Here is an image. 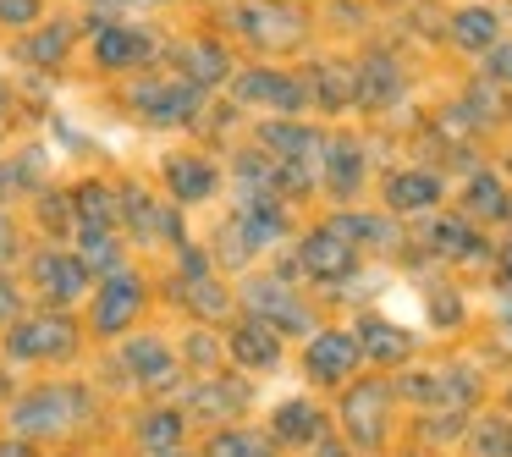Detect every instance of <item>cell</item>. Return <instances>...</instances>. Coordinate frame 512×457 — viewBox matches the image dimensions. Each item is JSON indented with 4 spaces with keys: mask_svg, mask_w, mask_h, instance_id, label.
<instances>
[{
    "mask_svg": "<svg viewBox=\"0 0 512 457\" xmlns=\"http://www.w3.org/2000/svg\"><path fill=\"white\" fill-rule=\"evenodd\" d=\"M358 177H364V166H358V149H353V144H336V149H331V188H336V193H353Z\"/></svg>",
    "mask_w": 512,
    "mask_h": 457,
    "instance_id": "cell-21",
    "label": "cell"
},
{
    "mask_svg": "<svg viewBox=\"0 0 512 457\" xmlns=\"http://www.w3.org/2000/svg\"><path fill=\"white\" fill-rule=\"evenodd\" d=\"M155 56V39L144 34V28H127V23H105L100 34H94V61L111 72H127L138 67V61Z\"/></svg>",
    "mask_w": 512,
    "mask_h": 457,
    "instance_id": "cell-3",
    "label": "cell"
},
{
    "mask_svg": "<svg viewBox=\"0 0 512 457\" xmlns=\"http://www.w3.org/2000/svg\"><path fill=\"white\" fill-rule=\"evenodd\" d=\"M314 94H320L325 105H342L347 94H353V72H342V67H314Z\"/></svg>",
    "mask_w": 512,
    "mask_h": 457,
    "instance_id": "cell-22",
    "label": "cell"
},
{
    "mask_svg": "<svg viewBox=\"0 0 512 457\" xmlns=\"http://www.w3.org/2000/svg\"><path fill=\"white\" fill-rule=\"evenodd\" d=\"M210 457H259V435H243V430H221L210 441Z\"/></svg>",
    "mask_w": 512,
    "mask_h": 457,
    "instance_id": "cell-24",
    "label": "cell"
},
{
    "mask_svg": "<svg viewBox=\"0 0 512 457\" xmlns=\"http://www.w3.org/2000/svg\"><path fill=\"white\" fill-rule=\"evenodd\" d=\"M232 353L243 358L248 369H270L281 358V342H276V331H270V325H243V331L232 336Z\"/></svg>",
    "mask_w": 512,
    "mask_h": 457,
    "instance_id": "cell-13",
    "label": "cell"
},
{
    "mask_svg": "<svg viewBox=\"0 0 512 457\" xmlns=\"http://www.w3.org/2000/svg\"><path fill=\"white\" fill-rule=\"evenodd\" d=\"M435 237H441V243H446V254H474V237H468V226H457V221H446L441 226V232H435Z\"/></svg>",
    "mask_w": 512,
    "mask_h": 457,
    "instance_id": "cell-26",
    "label": "cell"
},
{
    "mask_svg": "<svg viewBox=\"0 0 512 457\" xmlns=\"http://www.w3.org/2000/svg\"><path fill=\"white\" fill-rule=\"evenodd\" d=\"M0 23H6V28L39 23V0H0Z\"/></svg>",
    "mask_w": 512,
    "mask_h": 457,
    "instance_id": "cell-25",
    "label": "cell"
},
{
    "mask_svg": "<svg viewBox=\"0 0 512 457\" xmlns=\"http://www.w3.org/2000/svg\"><path fill=\"white\" fill-rule=\"evenodd\" d=\"M237 100H254V105H281V111H298L303 89L287 78V72H243L237 78Z\"/></svg>",
    "mask_w": 512,
    "mask_h": 457,
    "instance_id": "cell-7",
    "label": "cell"
},
{
    "mask_svg": "<svg viewBox=\"0 0 512 457\" xmlns=\"http://www.w3.org/2000/svg\"><path fill=\"white\" fill-rule=\"evenodd\" d=\"M452 39L463 50H490L496 45V12L490 6H468V12L452 17Z\"/></svg>",
    "mask_w": 512,
    "mask_h": 457,
    "instance_id": "cell-14",
    "label": "cell"
},
{
    "mask_svg": "<svg viewBox=\"0 0 512 457\" xmlns=\"http://www.w3.org/2000/svg\"><path fill=\"white\" fill-rule=\"evenodd\" d=\"M441 199V182L424 177V171H402V177L386 182V204L391 210H430Z\"/></svg>",
    "mask_w": 512,
    "mask_h": 457,
    "instance_id": "cell-12",
    "label": "cell"
},
{
    "mask_svg": "<svg viewBox=\"0 0 512 457\" xmlns=\"http://www.w3.org/2000/svg\"><path fill=\"white\" fill-rule=\"evenodd\" d=\"M133 105L144 111V122H188L193 105H199V83L188 78H155V83H138Z\"/></svg>",
    "mask_w": 512,
    "mask_h": 457,
    "instance_id": "cell-1",
    "label": "cell"
},
{
    "mask_svg": "<svg viewBox=\"0 0 512 457\" xmlns=\"http://www.w3.org/2000/svg\"><path fill=\"white\" fill-rule=\"evenodd\" d=\"M133 309H138V281L116 276L111 287L94 298V331H100V336H116V331H122V314H133Z\"/></svg>",
    "mask_w": 512,
    "mask_h": 457,
    "instance_id": "cell-9",
    "label": "cell"
},
{
    "mask_svg": "<svg viewBox=\"0 0 512 457\" xmlns=\"http://www.w3.org/2000/svg\"><path fill=\"white\" fill-rule=\"evenodd\" d=\"M358 353H369V358H408V336H402L397 325L369 320V325H364V342H358Z\"/></svg>",
    "mask_w": 512,
    "mask_h": 457,
    "instance_id": "cell-17",
    "label": "cell"
},
{
    "mask_svg": "<svg viewBox=\"0 0 512 457\" xmlns=\"http://www.w3.org/2000/svg\"><path fill=\"white\" fill-rule=\"evenodd\" d=\"M314 424H320V413H314L309 402H287V408L276 413V435H281V441H314Z\"/></svg>",
    "mask_w": 512,
    "mask_h": 457,
    "instance_id": "cell-18",
    "label": "cell"
},
{
    "mask_svg": "<svg viewBox=\"0 0 512 457\" xmlns=\"http://www.w3.org/2000/svg\"><path fill=\"white\" fill-rule=\"evenodd\" d=\"M254 309H265V314H276V320H287V325H303L309 314H303V303L292 298L287 287H276V281H265L259 287V298H254Z\"/></svg>",
    "mask_w": 512,
    "mask_h": 457,
    "instance_id": "cell-19",
    "label": "cell"
},
{
    "mask_svg": "<svg viewBox=\"0 0 512 457\" xmlns=\"http://www.w3.org/2000/svg\"><path fill=\"white\" fill-rule=\"evenodd\" d=\"M34 281H39V292H45L50 303H72V298L89 292V270H83V259H67V254H39Z\"/></svg>",
    "mask_w": 512,
    "mask_h": 457,
    "instance_id": "cell-5",
    "label": "cell"
},
{
    "mask_svg": "<svg viewBox=\"0 0 512 457\" xmlns=\"http://www.w3.org/2000/svg\"><path fill=\"white\" fill-rule=\"evenodd\" d=\"M0 111H6V94H0Z\"/></svg>",
    "mask_w": 512,
    "mask_h": 457,
    "instance_id": "cell-33",
    "label": "cell"
},
{
    "mask_svg": "<svg viewBox=\"0 0 512 457\" xmlns=\"http://www.w3.org/2000/svg\"><path fill=\"white\" fill-rule=\"evenodd\" d=\"M468 215H507V193H501L496 177H479L474 188H468Z\"/></svg>",
    "mask_w": 512,
    "mask_h": 457,
    "instance_id": "cell-20",
    "label": "cell"
},
{
    "mask_svg": "<svg viewBox=\"0 0 512 457\" xmlns=\"http://www.w3.org/2000/svg\"><path fill=\"white\" fill-rule=\"evenodd\" d=\"M166 182H171V193H177L182 204H199L204 193L215 188V166L199 160V155H177V160H166Z\"/></svg>",
    "mask_w": 512,
    "mask_h": 457,
    "instance_id": "cell-8",
    "label": "cell"
},
{
    "mask_svg": "<svg viewBox=\"0 0 512 457\" xmlns=\"http://www.w3.org/2000/svg\"><path fill=\"white\" fill-rule=\"evenodd\" d=\"M474 446H479V457H512V424L507 419L485 424V430L474 435Z\"/></svg>",
    "mask_w": 512,
    "mask_h": 457,
    "instance_id": "cell-23",
    "label": "cell"
},
{
    "mask_svg": "<svg viewBox=\"0 0 512 457\" xmlns=\"http://www.w3.org/2000/svg\"><path fill=\"white\" fill-rule=\"evenodd\" d=\"M12 243H17V232H12V221H6V215H0V265H6V259L17 254Z\"/></svg>",
    "mask_w": 512,
    "mask_h": 457,
    "instance_id": "cell-28",
    "label": "cell"
},
{
    "mask_svg": "<svg viewBox=\"0 0 512 457\" xmlns=\"http://www.w3.org/2000/svg\"><path fill=\"white\" fill-rule=\"evenodd\" d=\"M490 78H507L512 83V50H496V56H490Z\"/></svg>",
    "mask_w": 512,
    "mask_h": 457,
    "instance_id": "cell-29",
    "label": "cell"
},
{
    "mask_svg": "<svg viewBox=\"0 0 512 457\" xmlns=\"http://www.w3.org/2000/svg\"><path fill=\"white\" fill-rule=\"evenodd\" d=\"M0 457H28L23 446H0Z\"/></svg>",
    "mask_w": 512,
    "mask_h": 457,
    "instance_id": "cell-30",
    "label": "cell"
},
{
    "mask_svg": "<svg viewBox=\"0 0 512 457\" xmlns=\"http://www.w3.org/2000/svg\"><path fill=\"white\" fill-rule=\"evenodd\" d=\"M303 358H309V375H314V380L336 386V380H347V375H353V364H358V336H347V331H320Z\"/></svg>",
    "mask_w": 512,
    "mask_h": 457,
    "instance_id": "cell-4",
    "label": "cell"
},
{
    "mask_svg": "<svg viewBox=\"0 0 512 457\" xmlns=\"http://www.w3.org/2000/svg\"><path fill=\"white\" fill-rule=\"evenodd\" d=\"M67 39H72V28H67V23H50L45 34L23 39V61H39V67H56V61L67 56Z\"/></svg>",
    "mask_w": 512,
    "mask_h": 457,
    "instance_id": "cell-16",
    "label": "cell"
},
{
    "mask_svg": "<svg viewBox=\"0 0 512 457\" xmlns=\"http://www.w3.org/2000/svg\"><path fill=\"white\" fill-rule=\"evenodd\" d=\"M501 276H507V281H512V248H507V259H501Z\"/></svg>",
    "mask_w": 512,
    "mask_h": 457,
    "instance_id": "cell-31",
    "label": "cell"
},
{
    "mask_svg": "<svg viewBox=\"0 0 512 457\" xmlns=\"http://www.w3.org/2000/svg\"><path fill=\"white\" fill-rule=\"evenodd\" d=\"M380 413H386V386H358L353 397H347V430L364 446H375L380 441Z\"/></svg>",
    "mask_w": 512,
    "mask_h": 457,
    "instance_id": "cell-10",
    "label": "cell"
},
{
    "mask_svg": "<svg viewBox=\"0 0 512 457\" xmlns=\"http://www.w3.org/2000/svg\"><path fill=\"white\" fill-rule=\"evenodd\" d=\"M303 270H309V276H320V281L347 276V270H353V243H347L336 226H325V232H314L309 243H303Z\"/></svg>",
    "mask_w": 512,
    "mask_h": 457,
    "instance_id": "cell-6",
    "label": "cell"
},
{
    "mask_svg": "<svg viewBox=\"0 0 512 457\" xmlns=\"http://www.w3.org/2000/svg\"><path fill=\"white\" fill-rule=\"evenodd\" d=\"M353 94L364 105H391L402 94V78H397V67L391 61H364V72H353Z\"/></svg>",
    "mask_w": 512,
    "mask_h": 457,
    "instance_id": "cell-11",
    "label": "cell"
},
{
    "mask_svg": "<svg viewBox=\"0 0 512 457\" xmlns=\"http://www.w3.org/2000/svg\"><path fill=\"white\" fill-rule=\"evenodd\" d=\"M177 61H182V72H188V83H221L226 72H232L215 45H188V50H177Z\"/></svg>",
    "mask_w": 512,
    "mask_h": 457,
    "instance_id": "cell-15",
    "label": "cell"
},
{
    "mask_svg": "<svg viewBox=\"0 0 512 457\" xmlns=\"http://www.w3.org/2000/svg\"><path fill=\"white\" fill-rule=\"evenodd\" d=\"M237 28L248 39H259V45H298L303 17L292 6H281V0H248L243 12H237Z\"/></svg>",
    "mask_w": 512,
    "mask_h": 457,
    "instance_id": "cell-2",
    "label": "cell"
},
{
    "mask_svg": "<svg viewBox=\"0 0 512 457\" xmlns=\"http://www.w3.org/2000/svg\"><path fill=\"white\" fill-rule=\"evenodd\" d=\"M12 292H17L12 281H0V325H12V320H17V298H12Z\"/></svg>",
    "mask_w": 512,
    "mask_h": 457,
    "instance_id": "cell-27",
    "label": "cell"
},
{
    "mask_svg": "<svg viewBox=\"0 0 512 457\" xmlns=\"http://www.w3.org/2000/svg\"><path fill=\"white\" fill-rule=\"evenodd\" d=\"M320 457H347V452H342V446H320Z\"/></svg>",
    "mask_w": 512,
    "mask_h": 457,
    "instance_id": "cell-32",
    "label": "cell"
}]
</instances>
